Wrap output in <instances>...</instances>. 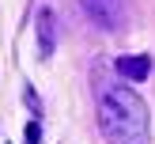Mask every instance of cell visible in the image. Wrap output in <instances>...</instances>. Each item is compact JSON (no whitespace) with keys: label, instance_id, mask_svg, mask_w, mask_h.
Returning <instances> with one entry per match:
<instances>
[{"label":"cell","instance_id":"cell-1","mask_svg":"<svg viewBox=\"0 0 155 144\" xmlns=\"http://www.w3.org/2000/svg\"><path fill=\"white\" fill-rule=\"evenodd\" d=\"M98 129L110 144H148L151 140L148 102L129 83H102L98 87Z\"/></svg>","mask_w":155,"mask_h":144},{"label":"cell","instance_id":"cell-2","mask_svg":"<svg viewBox=\"0 0 155 144\" xmlns=\"http://www.w3.org/2000/svg\"><path fill=\"white\" fill-rule=\"evenodd\" d=\"M80 8L102 30H121L129 19V0H80Z\"/></svg>","mask_w":155,"mask_h":144},{"label":"cell","instance_id":"cell-3","mask_svg":"<svg viewBox=\"0 0 155 144\" xmlns=\"http://www.w3.org/2000/svg\"><path fill=\"white\" fill-rule=\"evenodd\" d=\"M38 53L42 57H53V49H57V15L49 12V8H38Z\"/></svg>","mask_w":155,"mask_h":144},{"label":"cell","instance_id":"cell-4","mask_svg":"<svg viewBox=\"0 0 155 144\" xmlns=\"http://www.w3.org/2000/svg\"><path fill=\"white\" fill-rule=\"evenodd\" d=\"M114 68H117L125 80H133V83H140V80H148L151 76V57L148 53H133V57H117L114 61Z\"/></svg>","mask_w":155,"mask_h":144},{"label":"cell","instance_id":"cell-5","mask_svg":"<svg viewBox=\"0 0 155 144\" xmlns=\"http://www.w3.org/2000/svg\"><path fill=\"white\" fill-rule=\"evenodd\" d=\"M42 140V125L38 121H27V144H38Z\"/></svg>","mask_w":155,"mask_h":144}]
</instances>
